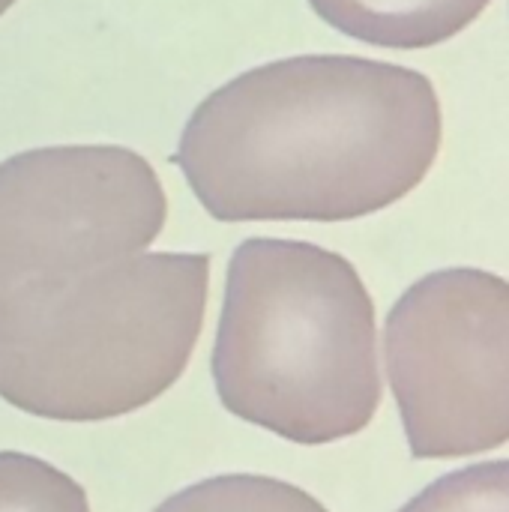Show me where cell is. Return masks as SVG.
I'll return each instance as SVG.
<instances>
[{
	"instance_id": "obj_6",
	"label": "cell",
	"mask_w": 509,
	"mask_h": 512,
	"mask_svg": "<svg viewBox=\"0 0 509 512\" xmlns=\"http://www.w3.org/2000/svg\"><path fill=\"white\" fill-rule=\"evenodd\" d=\"M492 0H309L339 33L378 48H432L462 33Z\"/></svg>"
},
{
	"instance_id": "obj_2",
	"label": "cell",
	"mask_w": 509,
	"mask_h": 512,
	"mask_svg": "<svg viewBox=\"0 0 509 512\" xmlns=\"http://www.w3.org/2000/svg\"><path fill=\"white\" fill-rule=\"evenodd\" d=\"M219 402L294 444L363 432L381 405L375 303L354 264L303 240H243L213 345Z\"/></svg>"
},
{
	"instance_id": "obj_1",
	"label": "cell",
	"mask_w": 509,
	"mask_h": 512,
	"mask_svg": "<svg viewBox=\"0 0 509 512\" xmlns=\"http://www.w3.org/2000/svg\"><path fill=\"white\" fill-rule=\"evenodd\" d=\"M441 135V99L423 72L300 54L210 93L174 165L219 222H348L417 189Z\"/></svg>"
},
{
	"instance_id": "obj_4",
	"label": "cell",
	"mask_w": 509,
	"mask_h": 512,
	"mask_svg": "<svg viewBox=\"0 0 509 512\" xmlns=\"http://www.w3.org/2000/svg\"><path fill=\"white\" fill-rule=\"evenodd\" d=\"M153 165L126 147H39L0 162V318L141 255L165 228Z\"/></svg>"
},
{
	"instance_id": "obj_8",
	"label": "cell",
	"mask_w": 509,
	"mask_h": 512,
	"mask_svg": "<svg viewBox=\"0 0 509 512\" xmlns=\"http://www.w3.org/2000/svg\"><path fill=\"white\" fill-rule=\"evenodd\" d=\"M0 512H90L87 492L54 465L0 450Z\"/></svg>"
},
{
	"instance_id": "obj_9",
	"label": "cell",
	"mask_w": 509,
	"mask_h": 512,
	"mask_svg": "<svg viewBox=\"0 0 509 512\" xmlns=\"http://www.w3.org/2000/svg\"><path fill=\"white\" fill-rule=\"evenodd\" d=\"M399 512H509V459L453 471Z\"/></svg>"
},
{
	"instance_id": "obj_3",
	"label": "cell",
	"mask_w": 509,
	"mask_h": 512,
	"mask_svg": "<svg viewBox=\"0 0 509 512\" xmlns=\"http://www.w3.org/2000/svg\"><path fill=\"white\" fill-rule=\"evenodd\" d=\"M210 255L141 252L0 318V399L30 417L132 414L183 375L201 336Z\"/></svg>"
},
{
	"instance_id": "obj_10",
	"label": "cell",
	"mask_w": 509,
	"mask_h": 512,
	"mask_svg": "<svg viewBox=\"0 0 509 512\" xmlns=\"http://www.w3.org/2000/svg\"><path fill=\"white\" fill-rule=\"evenodd\" d=\"M12 3H15V0H0V15H3V12H6V9L12 6Z\"/></svg>"
},
{
	"instance_id": "obj_5",
	"label": "cell",
	"mask_w": 509,
	"mask_h": 512,
	"mask_svg": "<svg viewBox=\"0 0 509 512\" xmlns=\"http://www.w3.org/2000/svg\"><path fill=\"white\" fill-rule=\"evenodd\" d=\"M387 378L414 459H462L509 441V282L435 270L387 315Z\"/></svg>"
},
{
	"instance_id": "obj_7",
	"label": "cell",
	"mask_w": 509,
	"mask_h": 512,
	"mask_svg": "<svg viewBox=\"0 0 509 512\" xmlns=\"http://www.w3.org/2000/svg\"><path fill=\"white\" fill-rule=\"evenodd\" d=\"M153 512H327V507L273 477L222 474L171 495Z\"/></svg>"
}]
</instances>
